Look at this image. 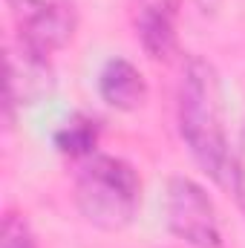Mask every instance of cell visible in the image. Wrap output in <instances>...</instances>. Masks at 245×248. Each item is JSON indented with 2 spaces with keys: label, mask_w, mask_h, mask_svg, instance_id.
Here are the masks:
<instances>
[{
  "label": "cell",
  "mask_w": 245,
  "mask_h": 248,
  "mask_svg": "<svg viewBox=\"0 0 245 248\" xmlns=\"http://www.w3.org/2000/svg\"><path fill=\"white\" fill-rule=\"evenodd\" d=\"M176 113H179V133L190 156L214 182L225 185L231 176V147L225 133L222 81L216 66L208 58L190 55L184 61Z\"/></svg>",
  "instance_id": "obj_1"
},
{
  "label": "cell",
  "mask_w": 245,
  "mask_h": 248,
  "mask_svg": "<svg viewBox=\"0 0 245 248\" xmlns=\"http://www.w3.org/2000/svg\"><path fill=\"white\" fill-rule=\"evenodd\" d=\"M75 205L98 231H122L138 214L141 179L124 159L95 153L75 176Z\"/></svg>",
  "instance_id": "obj_2"
},
{
  "label": "cell",
  "mask_w": 245,
  "mask_h": 248,
  "mask_svg": "<svg viewBox=\"0 0 245 248\" xmlns=\"http://www.w3.org/2000/svg\"><path fill=\"white\" fill-rule=\"evenodd\" d=\"M165 222L170 234L193 248H222L216 208L205 187L187 176H173L165 190Z\"/></svg>",
  "instance_id": "obj_3"
},
{
  "label": "cell",
  "mask_w": 245,
  "mask_h": 248,
  "mask_svg": "<svg viewBox=\"0 0 245 248\" xmlns=\"http://www.w3.org/2000/svg\"><path fill=\"white\" fill-rule=\"evenodd\" d=\"M55 93V69L46 55L29 49L26 44H12L6 49V116L15 107H35Z\"/></svg>",
  "instance_id": "obj_4"
},
{
  "label": "cell",
  "mask_w": 245,
  "mask_h": 248,
  "mask_svg": "<svg viewBox=\"0 0 245 248\" xmlns=\"http://www.w3.org/2000/svg\"><path fill=\"white\" fill-rule=\"evenodd\" d=\"M179 6L182 0H136L133 6L136 38L153 61L168 58L176 46Z\"/></svg>",
  "instance_id": "obj_5"
},
{
  "label": "cell",
  "mask_w": 245,
  "mask_h": 248,
  "mask_svg": "<svg viewBox=\"0 0 245 248\" xmlns=\"http://www.w3.org/2000/svg\"><path fill=\"white\" fill-rule=\"evenodd\" d=\"M75 26H78V15H75V6L66 0V3H58V6H49V9L26 15L20 20L17 41L49 58L52 52L63 49L72 41Z\"/></svg>",
  "instance_id": "obj_6"
},
{
  "label": "cell",
  "mask_w": 245,
  "mask_h": 248,
  "mask_svg": "<svg viewBox=\"0 0 245 248\" xmlns=\"http://www.w3.org/2000/svg\"><path fill=\"white\" fill-rule=\"evenodd\" d=\"M98 95L122 113H133L147 101V81L127 58H110L98 72Z\"/></svg>",
  "instance_id": "obj_7"
},
{
  "label": "cell",
  "mask_w": 245,
  "mask_h": 248,
  "mask_svg": "<svg viewBox=\"0 0 245 248\" xmlns=\"http://www.w3.org/2000/svg\"><path fill=\"white\" fill-rule=\"evenodd\" d=\"M55 147L69 159H90L95 156L98 147V122L90 116H72L69 122H63V127L55 133Z\"/></svg>",
  "instance_id": "obj_8"
},
{
  "label": "cell",
  "mask_w": 245,
  "mask_h": 248,
  "mask_svg": "<svg viewBox=\"0 0 245 248\" xmlns=\"http://www.w3.org/2000/svg\"><path fill=\"white\" fill-rule=\"evenodd\" d=\"M0 248H38V237L29 225V219L17 211H9L3 217L0 228Z\"/></svg>",
  "instance_id": "obj_9"
},
{
  "label": "cell",
  "mask_w": 245,
  "mask_h": 248,
  "mask_svg": "<svg viewBox=\"0 0 245 248\" xmlns=\"http://www.w3.org/2000/svg\"><path fill=\"white\" fill-rule=\"evenodd\" d=\"M228 182H231V190L237 196L240 211L245 214V127L240 133V139H237V147L231 150V176H228Z\"/></svg>",
  "instance_id": "obj_10"
},
{
  "label": "cell",
  "mask_w": 245,
  "mask_h": 248,
  "mask_svg": "<svg viewBox=\"0 0 245 248\" xmlns=\"http://www.w3.org/2000/svg\"><path fill=\"white\" fill-rule=\"evenodd\" d=\"M17 15H32V12H41V9H49V6H58V3H66V0H6Z\"/></svg>",
  "instance_id": "obj_11"
},
{
  "label": "cell",
  "mask_w": 245,
  "mask_h": 248,
  "mask_svg": "<svg viewBox=\"0 0 245 248\" xmlns=\"http://www.w3.org/2000/svg\"><path fill=\"white\" fill-rule=\"evenodd\" d=\"M219 0H199V6H202V12H214V6H216Z\"/></svg>",
  "instance_id": "obj_12"
}]
</instances>
